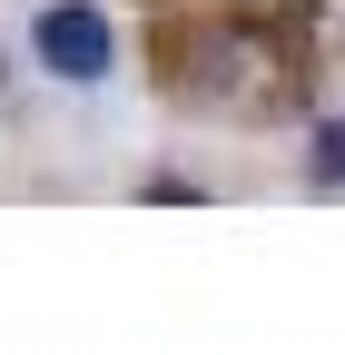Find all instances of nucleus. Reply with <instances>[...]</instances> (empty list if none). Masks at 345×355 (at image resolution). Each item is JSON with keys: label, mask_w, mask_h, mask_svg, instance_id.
<instances>
[{"label": "nucleus", "mask_w": 345, "mask_h": 355, "mask_svg": "<svg viewBox=\"0 0 345 355\" xmlns=\"http://www.w3.org/2000/svg\"><path fill=\"white\" fill-rule=\"evenodd\" d=\"M30 40H39V69L60 89H99L118 69V30H109L99 0H50V10L30 20Z\"/></svg>", "instance_id": "1"}]
</instances>
